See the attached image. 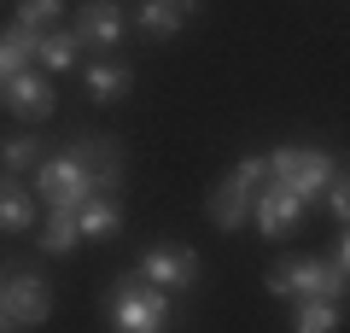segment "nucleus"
I'll return each instance as SVG.
<instances>
[{"instance_id": "nucleus-19", "label": "nucleus", "mask_w": 350, "mask_h": 333, "mask_svg": "<svg viewBox=\"0 0 350 333\" xmlns=\"http://www.w3.org/2000/svg\"><path fill=\"white\" fill-rule=\"evenodd\" d=\"M321 199H327V217L345 228V217H350V187H345V175H333V182L321 187Z\"/></svg>"}, {"instance_id": "nucleus-4", "label": "nucleus", "mask_w": 350, "mask_h": 333, "mask_svg": "<svg viewBox=\"0 0 350 333\" xmlns=\"http://www.w3.org/2000/svg\"><path fill=\"white\" fill-rule=\"evenodd\" d=\"M0 310H6V321H12V328H41V321L53 316L47 275H36V269L0 275Z\"/></svg>"}, {"instance_id": "nucleus-12", "label": "nucleus", "mask_w": 350, "mask_h": 333, "mask_svg": "<svg viewBox=\"0 0 350 333\" xmlns=\"http://www.w3.org/2000/svg\"><path fill=\"white\" fill-rule=\"evenodd\" d=\"M251 193H257V187H239V182H222L211 193V222L216 228H222V234H234V228H245V217H251Z\"/></svg>"}, {"instance_id": "nucleus-13", "label": "nucleus", "mask_w": 350, "mask_h": 333, "mask_svg": "<svg viewBox=\"0 0 350 333\" xmlns=\"http://www.w3.org/2000/svg\"><path fill=\"white\" fill-rule=\"evenodd\" d=\"M292 328L298 333H333V328H345V304L338 298H292Z\"/></svg>"}, {"instance_id": "nucleus-6", "label": "nucleus", "mask_w": 350, "mask_h": 333, "mask_svg": "<svg viewBox=\"0 0 350 333\" xmlns=\"http://www.w3.org/2000/svg\"><path fill=\"white\" fill-rule=\"evenodd\" d=\"M140 281H152V286H163V293H187L193 281H199V251L193 246H181V240H170V246H152L146 258H140Z\"/></svg>"}, {"instance_id": "nucleus-17", "label": "nucleus", "mask_w": 350, "mask_h": 333, "mask_svg": "<svg viewBox=\"0 0 350 333\" xmlns=\"http://www.w3.org/2000/svg\"><path fill=\"white\" fill-rule=\"evenodd\" d=\"M41 152H47V147H41V140L36 135H18V140H6V147H0V164H6V170H36V164H41Z\"/></svg>"}, {"instance_id": "nucleus-20", "label": "nucleus", "mask_w": 350, "mask_h": 333, "mask_svg": "<svg viewBox=\"0 0 350 333\" xmlns=\"http://www.w3.org/2000/svg\"><path fill=\"white\" fill-rule=\"evenodd\" d=\"M262 175H269V170H262V158H239L234 170H228V182H239V187H257Z\"/></svg>"}, {"instance_id": "nucleus-21", "label": "nucleus", "mask_w": 350, "mask_h": 333, "mask_svg": "<svg viewBox=\"0 0 350 333\" xmlns=\"http://www.w3.org/2000/svg\"><path fill=\"white\" fill-rule=\"evenodd\" d=\"M170 6H181V12H193V6H199V0H170Z\"/></svg>"}, {"instance_id": "nucleus-14", "label": "nucleus", "mask_w": 350, "mask_h": 333, "mask_svg": "<svg viewBox=\"0 0 350 333\" xmlns=\"http://www.w3.org/2000/svg\"><path fill=\"white\" fill-rule=\"evenodd\" d=\"M47 210V222H41V251H53V258H64V251L82 246V228H76V210L64 205H41Z\"/></svg>"}, {"instance_id": "nucleus-18", "label": "nucleus", "mask_w": 350, "mask_h": 333, "mask_svg": "<svg viewBox=\"0 0 350 333\" xmlns=\"http://www.w3.org/2000/svg\"><path fill=\"white\" fill-rule=\"evenodd\" d=\"M59 0H18V18H24V24H36V29H47V24H59Z\"/></svg>"}, {"instance_id": "nucleus-7", "label": "nucleus", "mask_w": 350, "mask_h": 333, "mask_svg": "<svg viewBox=\"0 0 350 333\" xmlns=\"http://www.w3.org/2000/svg\"><path fill=\"white\" fill-rule=\"evenodd\" d=\"M0 106L18 111V117H29V123H41V117H53V82L41 64H24V71L6 76V88H0Z\"/></svg>"}, {"instance_id": "nucleus-1", "label": "nucleus", "mask_w": 350, "mask_h": 333, "mask_svg": "<svg viewBox=\"0 0 350 333\" xmlns=\"http://www.w3.org/2000/svg\"><path fill=\"white\" fill-rule=\"evenodd\" d=\"M170 298L175 293H163V286L140 281V275L129 269V275H117L111 293H105V321L123 328V333H158L163 321H170Z\"/></svg>"}, {"instance_id": "nucleus-3", "label": "nucleus", "mask_w": 350, "mask_h": 333, "mask_svg": "<svg viewBox=\"0 0 350 333\" xmlns=\"http://www.w3.org/2000/svg\"><path fill=\"white\" fill-rule=\"evenodd\" d=\"M88 193H100V187H94V164H88L76 147H64V152H41V164H36V199H41V205H64V210H76Z\"/></svg>"}, {"instance_id": "nucleus-5", "label": "nucleus", "mask_w": 350, "mask_h": 333, "mask_svg": "<svg viewBox=\"0 0 350 333\" xmlns=\"http://www.w3.org/2000/svg\"><path fill=\"white\" fill-rule=\"evenodd\" d=\"M298 217H304V199L292 193V187H280V182L262 175L257 193H251V222H257V234L262 240H286L292 228H298Z\"/></svg>"}, {"instance_id": "nucleus-22", "label": "nucleus", "mask_w": 350, "mask_h": 333, "mask_svg": "<svg viewBox=\"0 0 350 333\" xmlns=\"http://www.w3.org/2000/svg\"><path fill=\"white\" fill-rule=\"evenodd\" d=\"M6 328H12V321H6V310H0V333H6Z\"/></svg>"}, {"instance_id": "nucleus-16", "label": "nucleus", "mask_w": 350, "mask_h": 333, "mask_svg": "<svg viewBox=\"0 0 350 333\" xmlns=\"http://www.w3.org/2000/svg\"><path fill=\"white\" fill-rule=\"evenodd\" d=\"M140 29H146L152 41H175L187 29V12L170 6V0H140Z\"/></svg>"}, {"instance_id": "nucleus-10", "label": "nucleus", "mask_w": 350, "mask_h": 333, "mask_svg": "<svg viewBox=\"0 0 350 333\" xmlns=\"http://www.w3.org/2000/svg\"><path fill=\"white\" fill-rule=\"evenodd\" d=\"M82 71V82H88V99H100V106H111V99H123L129 88H135V71L129 64H117V59H94V64H76Z\"/></svg>"}, {"instance_id": "nucleus-9", "label": "nucleus", "mask_w": 350, "mask_h": 333, "mask_svg": "<svg viewBox=\"0 0 350 333\" xmlns=\"http://www.w3.org/2000/svg\"><path fill=\"white\" fill-rule=\"evenodd\" d=\"M76 228H82V240H117L123 234V205L111 193H88L76 205Z\"/></svg>"}, {"instance_id": "nucleus-11", "label": "nucleus", "mask_w": 350, "mask_h": 333, "mask_svg": "<svg viewBox=\"0 0 350 333\" xmlns=\"http://www.w3.org/2000/svg\"><path fill=\"white\" fill-rule=\"evenodd\" d=\"M36 222H41V205L18 187V175H0V228H6V234H24Z\"/></svg>"}, {"instance_id": "nucleus-2", "label": "nucleus", "mask_w": 350, "mask_h": 333, "mask_svg": "<svg viewBox=\"0 0 350 333\" xmlns=\"http://www.w3.org/2000/svg\"><path fill=\"white\" fill-rule=\"evenodd\" d=\"M262 170H269V182L292 187L304 205H315V199H321V187L338 175L327 147H275V152H262Z\"/></svg>"}, {"instance_id": "nucleus-15", "label": "nucleus", "mask_w": 350, "mask_h": 333, "mask_svg": "<svg viewBox=\"0 0 350 333\" xmlns=\"http://www.w3.org/2000/svg\"><path fill=\"white\" fill-rule=\"evenodd\" d=\"M76 53H82V41H76L70 36V29H41V47H36V64H41V71H76Z\"/></svg>"}, {"instance_id": "nucleus-8", "label": "nucleus", "mask_w": 350, "mask_h": 333, "mask_svg": "<svg viewBox=\"0 0 350 333\" xmlns=\"http://www.w3.org/2000/svg\"><path fill=\"white\" fill-rule=\"evenodd\" d=\"M70 36L82 41V47H94V53L117 47V41H123V6H117V0H88L82 12H76Z\"/></svg>"}]
</instances>
